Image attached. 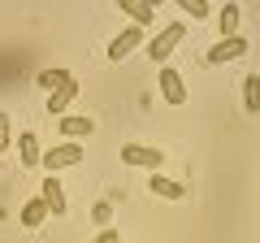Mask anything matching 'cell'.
Instances as JSON below:
<instances>
[{
    "label": "cell",
    "mask_w": 260,
    "mask_h": 243,
    "mask_svg": "<svg viewBox=\"0 0 260 243\" xmlns=\"http://www.w3.org/2000/svg\"><path fill=\"white\" fill-rule=\"evenodd\" d=\"M243 104H247V113L260 109V74H247V78H243Z\"/></svg>",
    "instance_id": "obj_16"
},
{
    "label": "cell",
    "mask_w": 260,
    "mask_h": 243,
    "mask_svg": "<svg viewBox=\"0 0 260 243\" xmlns=\"http://www.w3.org/2000/svg\"><path fill=\"white\" fill-rule=\"evenodd\" d=\"M91 217H95V222L104 226V230H109V222H113V208H109V200H100V204L91 208Z\"/></svg>",
    "instance_id": "obj_18"
},
{
    "label": "cell",
    "mask_w": 260,
    "mask_h": 243,
    "mask_svg": "<svg viewBox=\"0 0 260 243\" xmlns=\"http://www.w3.org/2000/svg\"><path fill=\"white\" fill-rule=\"evenodd\" d=\"M148 191H156L160 200H182V196H186L182 183H174V178H160V174H152V178H148Z\"/></svg>",
    "instance_id": "obj_10"
},
{
    "label": "cell",
    "mask_w": 260,
    "mask_h": 243,
    "mask_svg": "<svg viewBox=\"0 0 260 243\" xmlns=\"http://www.w3.org/2000/svg\"><path fill=\"white\" fill-rule=\"evenodd\" d=\"M18 157H22V165H26V169L39 165L44 152H39V135H35V131H22V135H18Z\"/></svg>",
    "instance_id": "obj_9"
},
{
    "label": "cell",
    "mask_w": 260,
    "mask_h": 243,
    "mask_svg": "<svg viewBox=\"0 0 260 243\" xmlns=\"http://www.w3.org/2000/svg\"><path fill=\"white\" fill-rule=\"evenodd\" d=\"M56 131H61L65 139H87V135L95 131V122L83 117V113H65V117H56Z\"/></svg>",
    "instance_id": "obj_7"
},
{
    "label": "cell",
    "mask_w": 260,
    "mask_h": 243,
    "mask_svg": "<svg viewBox=\"0 0 260 243\" xmlns=\"http://www.w3.org/2000/svg\"><path fill=\"white\" fill-rule=\"evenodd\" d=\"M121 9L130 13V26H143V31H148L152 18H156V9H152V5H143V0H121Z\"/></svg>",
    "instance_id": "obj_12"
},
{
    "label": "cell",
    "mask_w": 260,
    "mask_h": 243,
    "mask_svg": "<svg viewBox=\"0 0 260 243\" xmlns=\"http://www.w3.org/2000/svg\"><path fill=\"white\" fill-rule=\"evenodd\" d=\"M182 9H186V18H208L213 5H208V0H182Z\"/></svg>",
    "instance_id": "obj_17"
},
{
    "label": "cell",
    "mask_w": 260,
    "mask_h": 243,
    "mask_svg": "<svg viewBox=\"0 0 260 243\" xmlns=\"http://www.w3.org/2000/svg\"><path fill=\"white\" fill-rule=\"evenodd\" d=\"M74 100H78V78H70L65 87H56V92L48 96V113H56V117H65Z\"/></svg>",
    "instance_id": "obj_8"
},
{
    "label": "cell",
    "mask_w": 260,
    "mask_h": 243,
    "mask_svg": "<svg viewBox=\"0 0 260 243\" xmlns=\"http://www.w3.org/2000/svg\"><path fill=\"white\" fill-rule=\"evenodd\" d=\"M239 22H243V9H239V5H221V13H217L221 39H234V35H239Z\"/></svg>",
    "instance_id": "obj_13"
},
{
    "label": "cell",
    "mask_w": 260,
    "mask_h": 243,
    "mask_svg": "<svg viewBox=\"0 0 260 243\" xmlns=\"http://www.w3.org/2000/svg\"><path fill=\"white\" fill-rule=\"evenodd\" d=\"M39 200H44L48 213H56V217L70 208V204H65V191H61V183H56V178H44V196H39Z\"/></svg>",
    "instance_id": "obj_11"
},
{
    "label": "cell",
    "mask_w": 260,
    "mask_h": 243,
    "mask_svg": "<svg viewBox=\"0 0 260 243\" xmlns=\"http://www.w3.org/2000/svg\"><path fill=\"white\" fill-rule=\"evenodd\" d=\"M239 56H247V39H243V35L217 39V44L208 48V66H225V61H239Z\"/></svg>",
    "instance_id": "obj_6"
},
{
    "label": "cell",
    "mask_w": 260,
    "mask_h": 243,
    "mask_svg": "<svg viewBox=\"0 0 260 243\" xmlns=\"http://www.w3.org/2000/svg\"><path fill=\"white\" fill-rule=\"evenodd\" d=\"M70 78H74V74H70V70H65V66H52V70H44V74H39V78H35V83H39V87H44V92H48V96H52V92H56V87H65V83H70Z\"/></svg>",
    "instance_id": "obj_14"
},
{
    "label": "cell",
    "mask_w": 260,
    "mask_h": 243,
    "mask_svg": "<svg viewBox=\"0 0 260 243\" xmlns=\"http://www.w3.org/2000/svg\"><path fill=\"white\" fill-rule=\"evenodd\" d=\"M182 39H186V26H182V22H169V26H165V31H160V35L148 44V56L156 61V66H165V61H169V52H174V48L182 44Z\"/></svg>",
    "instance_id": "obj_1"
},
{
    "label": "cell",
    "mask_w": 260,
    "mask_h": 243,
    "mask_svg": "<svg viewBox=\"0 0 260 243\" xmlns=\"http://www.w3.org/2000/svg\"><path fill=\"white\" fill-rule=\"evenodd\" d=\"M156 78H160V96H165V104H169V109H182V104H186V83H182V70L160 66V70H156Z\"/></svg>",
    "instance_id": "obj_2"
},
{
    "label": "cell",
    "mask_w": 260,
    "mask_h": 243,
    "mask_svg": "<svg viewBox=\"0 0 260 243\" xmlns=\"http://www.w3.org/2000/svg\"><path fill=\"white\" fill-rule=\"evenodd\" d=\"M148 39V31L143 26H121L117 35H113V44H109V61H121V56H130L135 48Z\"/></svg>",
    "instance_id": "obj_4"
},
{
    "label": "cell",
    "mask_w": 260,
    "mask_h": 243,
    "mask_svg": "<svg viewBox=\"0 0 260 243\" xmlns=\"http://www.w3.org/2000/svg\"><path fill=\"white\" fill-rule=\"evenodd\" d=\"M95 243H121V239H117V230H100V239H95Z\"/></svg>",
    "instance_id": "obj_20"
},
{
    "label": "cell",
    "mask_w": 260,
    "mask_h": 243,
    "mask_svg": "<svg viewBox=\"0 0 260 243\" xmlns=\"http://www.w3.org/2000/svg\"><path fill=\"white\" fill-rule=\"evenodd\" d=\"M0 169H5V165H0Z\"/></svg>",
    "instance_id": "obj_21"
},
{
    "label": "cell",
    "mask_w": 260,
    "mask_h": 243,
    "mask_svg": "<svg viewBox=\"0 0 260 243\" xmlns=\"http://www.w3.org/2000/svg\"><path fill=\"white\" fill-rule=\"evenodd\" d=\"M83 161V143H56V148H48L44 157H39V165L52 174V169H65V165H78Z\"/></svg>",
    "instance_id": "obj_3"
},
{
    "label": "cell",
    "mask_w": 260,
    "mask_h": 243,
    "mask_svg": "<svg viewBox=\"0 0 260 243\" xmlns=\"http://www.w3.org/2000/svg\"><path fill=\"white\" fill-rule=\"evenodd\" d=\"M9 113H5V109H0V152H5V148H9Z\"/></svg>",
    "instance_id": "obj_19"
},
{
    "label": "cell",
    "mask_w": 260,
    "mask_h": 243,
    "mask_svg": "<svg viewBox=\"0 0 260 243\" xmlns=\"http://www.w3.org/2000/svg\"><path fill=\"white\" fill-rule=\"evenodd\" d=\"M44 217H48V204L44 200H26V208H22V226H26V230H35V226H44Z\"/></svg>",
    "instance_id": "obj_15"
},
{
    "label": "cell",
    "mask_w": 260,
    "mask_h": 243,
    "mask_svg": "<svg viewBox=\"0 0 260 243\" xmlns=\"http://www.w3.org/2000/svg\"><path fill=\"white\" fill-rule=\"evenodd\" d=\"M121 161H126V165H139V169H152V174H156L165 157H160V148H152V143H148V148H143V143H126V148H121Z\"/></svg>",
    "instance_id": "obj_5"
}]
</instances>
